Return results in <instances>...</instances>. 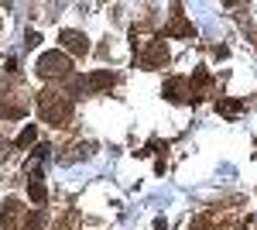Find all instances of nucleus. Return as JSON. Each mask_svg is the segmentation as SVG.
<instances>
[{
    "label": "nucleus",
    "instance_id": "nucleus-3",
    "mask_svg": "<svg viewBox=\"0 0 257 230\" xmlns=\"http://www.w3.org/2000/svg\"><path fill=\"white\" fill-rule=\"evenodd\" d=\"M62 45H65L69 52H76V55H86V52H89V41H86V35H79V31H62Z\"/></svg>",
    "mask_w": 257,
    "mask_h": 230
},
{
    "label": "nucleus",
    "instance_id": "nucleus-8",
    "mask_svg": "<svg viewBox=\"0 0 257 230\" xmlns=\"http://www.w3.org/2000/svg\"><path fill=\"white\" fill-rule=\"evenodd\" d=\"M216 110H223L226 117H233L240 110V103H237V100H223V103H216Z\"/></svg>",
    "mask_w": 257,
    "mask_h": 230
},
{
    "label": "nucleus",
    "instance_id": "nucleus-5",
    "mask_svg": "<svg viewBox=\"0 0 257 230\" xmlns=\"http://www.w3.org/2000/svg\"><path fill=\"white\" fill-rule=\"evenodd\" d=\"M106 86H113V72H96V76H89V90H106Z\"/></svg>",
    "mask_w": 257,
    "mask_h": 230
},
{
    "label": "nucleus",
    "instance_id": "nucleus-7",
    "mask_svg": "<svg viewBox=\"0 0 257 230\" xmlns=\"http://www.w3.org/2000/svg\"><path fill=\"white\" fill-rule=\"evenodd\" d=\"M35 137H38V131H35V127H24V131H21V137H18V148H28Z\"/></svg>",
    "mask_w": 257,
    "mask_h": 230
},
{
    "label": "nucleus",
    "instance_id": "nucleus-6",
    "mask_svg": "<svg viewBox=\"0 0 257 230\" xmlns=\"http://www.w3.org/2000/svg\"><path fill=\"white\" fill-rule=\"evenodd\" d=\"M14 220H18V203H14V199H7V203H4V227L14 230Z\"/></svg>",
    "mask_w": 257,
    "mask_h": 230
},
{
    "label": "nucleus",
    "instance_id": "nucleus-1",
    "mask_svg": "<svg viewBox=\"0 0 257 230\" xmlns=\"http://www.w3.org/2000/svg\"><path fill=\"white\" fill-rule=\"evenodd\" d=\"M38 107H41V117L45 120H52V124H65L69 120V100L65 96H59V93H41V100H38Z\"/></svg>",
    "mask_w": 257,
    "mask_h": 230
},
{
    "label": "nucleus",
    "instance_id": "nucleus-4",
    "mask_svg": "<svg viewBox=\"0 0 257 230\" xmlns=\"http://www.w3.org/2000/svg\"><path fill=\"white\" fill-rule=\"evenodd\" d=\"M31 203H45V186H41V172H31Z\"/></svg>",
    "mask_w": 257,
    "mask_h": 230
},
{
    "label": "nucleus",
    "instance_id": "nucleus-2",
    "mask_svg": "<svg viewBox=\"0 0 257 230\" xmlns=\"http://www.w3.org/2000/svg\"><path fill=\"white\" fill-rule=\"evenodd\" d=\"M38 72L41 76H65L69 72V58L62 55V52H45L38 58Z\"/></svg>",
    "mask_w": 257,
    "mask_h": 230
}]
</instances>
